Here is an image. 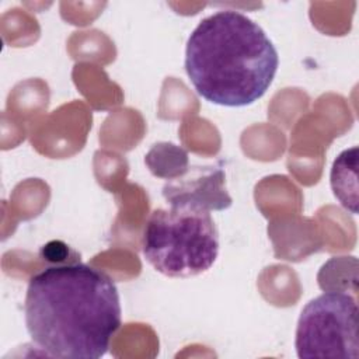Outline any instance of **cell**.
Returning a JSON list of instances; mask_svg holds the SVG:
<instances>
[{"label": "cell", "instance_id": "cell-1", "mask_svg": "<svg viewBox=\"0 0 359 359\" xmlns=\"http://www.w3.org/2000/svg\"><path fill=\"white\" fill-rule=\"evenodd\" d=\"M24 317L32 342L48 356L98 359L122 323L119 292L91 265H50L31 276Z\"/></svg>", "mask_w": 359, "mask_h": 359}, {"label": "cell", "instance_id": "cell-2", "mask_svg": "<svg viewBox=\"0 0 359 359\" xmlns=\"http://www.w3.org/2000/svg\"><path fill=\"white\" fill-rule=\"evenodd\" d=\"M278 50L265 31L240 11L222 10L194 28L185 48V70L206 101L230 108L258 101L272 84Z\"/></svg>", "mask_w": 359, "mask_h": 359}, {"label": "cell", "instance_id": "cell-3", "mask_svg": "<svg viewBox=\"0 0 359 359\" xmlns=\"http://www.w3.org/2000/svg\"><path fill=\"white\" fill-rule=\"evenodd\" d=\"M146 261L170 278H191L212 268L219 254V233L210 210L174 203L151 212L143 231Z\"/></svg>", "mask_w": 359, "mask_h": 359}, {"label": "cell", "instance_id": "cell-4", "mask_svg": "<svg viewBox=\"0 0 359 359\" xmlns=\"http://www.w3.org/2000/svg\"><path fill=\"white\" fill-rule=\"evenodd\" d=\"M297 356L349 358L359 355L358 303L345 292H324L300 313L296 341Z\"/></svg>", "mask_w": 359, "mask_h": 359}, {"label": "cell", "instance_id": "cell-5", "mask_svg": "<svg viewBox=\"0 0 359 359\" xmlns=\"http://www.w3.org/2000/svg\"><path fill=\"white\" fill-rule=\"evenodd\" d=\"M187 177L180 175L163 187V195L168 205L188 203L208 210L230 208L231 198L224 188V172L220 167L199 165L187 168Z\"/></svg>", "mask_w": 359, "mask_h": 359}, {"label": "cell", "instance_id": "cell-6", "mask_svg": "<svg viewBox=\"0 0 359 359\" xmlns=\"http://www.w3.org/2000/svg\"><path fill=\"white\" fill-rule=\"evenodd\" d=\"M358 147L344 150L334 161L331 168V188L335 198L341 205L351 210L358 212Z\"/></svg>", "mask_w": 359, "mask_h": 359}, {"label": "cell", "instance_id": "cell-7", "mask_svg": "<svg viewBox=\"0 0 359 359\" xmlns=\"http://www.w3.org/2000/svg\"><path fill=\"white\" fill-rule=\"evenodd\" d=\"M69 252H70V248L67 244H65L63 241L55 240L45 244L41 248L39 254L45 261L56 265V264H65L66 258L69 257Z\"/></svg>", "mask_w": 359, "mask_h": 359}]
</instances>
